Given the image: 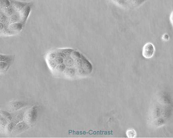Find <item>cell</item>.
I'll use <instances>...</instances> for the list:
<instances>
[{
    "label": "cell",
    "mask_w": 173,
    "mask_h": 138,
    "mask_svg": "<svg viewBox=\"0 0 173 138\" xmlns=\"http://www.w3.org/2000/svg\"><path fill=\"white\" fill-rule=\"evenodd\" d=\"M154 53V46L152 43H147L144 45L143 49V56L146 59L152 58Z\"/></svg>",
    "instance_id": "6da1fadb"
},
{
    "label": "cell",
    "mask_w": 173,
    "mask_h": 138,
    "mask_svg": "<svg viewBox=\"0 0 173 138\" xmlns=\"http://www.w3.org/2000/svg\"><path fill=\"white\" fill-rule=\"evenodd\" d=\"M31 6L28 5L22 10L21 11V23H24L27 18L28 16L29 15V13L30 12Z\"/></svg>",
    "instance_id": "7a4b0ae2"
},
{
    "label": "cell",
    "mask_w": 173,
    "mask_h": 138,
    "mask_svg": "<svg viewBox=\"0 0 173 138\" xmlns=\"http://www.w3.org/2000/svg\"><path fill=\"white\" fill-rule=\"evenodd\" d=\"M14 59V56L0 55V62L7 63L10 65H12Z\"/></svg>",
    "instance_id": "3957f363"
},
{
    "label": "cell",
    "mask_w": 173,
    "mask_h": 138,
    "mask_svg": "<svg viewBox=\"0 0 173 138\" xmlns=\"http://www.w3.org/2000/svg\"><path fill=\"white\" fill-rule=\"evenodd\" d=\"M13 7L16 11H21L28 4L27 3H21L18 1H13Z\"/></svg>",
    "instance_id": "277c9868"
},
{
    "label": "cell",
    "mask_w": 173,
    "mask_h": 138,
    "mask_svg": "<svg viewBox=\"0 0 173 138\" xmlns=\"http://www.w3.org/2000/svg\"><path fill=\"white\" fill-rule=\"evenodd\" d=\"M23 25H24V24H22V23H15L14 24L10 25V28L12 30H13L15 31H16V32H17V31H20L21 30V29H22Z\"/></svg>",
    "instance_id": "5b68a950"
},
{
    "label": "cell",
    "mask_w": 173,
    "mask_h": 138,
    "mask_svg": "<svg viewBox=\"0 0 173 138\" xmlns=\"http://www.w3.org/2000/svg\"><path fill=\"white\" fill-rule=\"evenodd\" d=\"M11 65L5 62H0V72L6 71Z\"/></svg>",
    "instance_id": "8992f818"
},
{
    "label": "cell",
    "mask_w": 173,
    "mask_h": 138,
    "mask_svg": "<svg viewBox=\"0 0 173 138\" xmlns=\"http://www.w3.org/2000/svg\"><path fill=\"white\" fill-rule=\"evenodd\" d=\"M126 135L128 138H134L136 137V132L134 130L132 129H130L126 131Z\"/></svg>",
    "instance_id": "52a82bcc"
},
{
    "label": "cell",
    "mask_w": 173,
    "mask_h": 138,
    "mask_svg": "<svg viewBox=\"0 0 173 138\" xmlns=\"http://www.w3.org/2000/svg\"><path fill=\"white\" fill-rule=\"evenodd\" d=\"M162 39L163 40H164V41H168V39H169V37H168V35H167V34H165L163 36H162Z\"/></svg>",
    "instance_id": "ba28073f"
}]
</instances>
